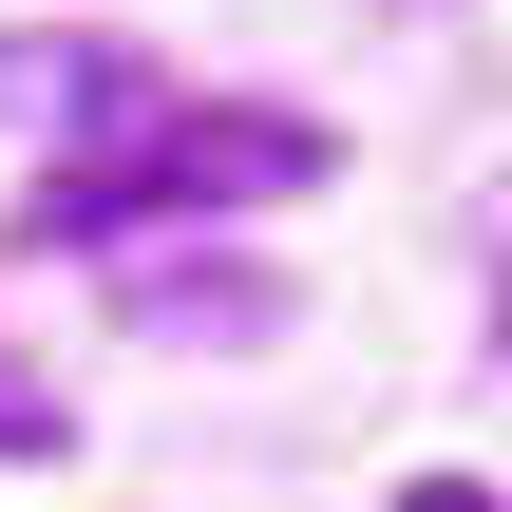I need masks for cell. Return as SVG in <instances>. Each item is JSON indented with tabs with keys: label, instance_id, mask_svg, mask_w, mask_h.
Wrapping results in <instances>:
<instances>
[{
	"label": "cell",
	"instance_id": "obj_3",
	"mask_svg": "<svg viewBox=\"0 0 512 512\" xmlns=\"http://www.w3.org/2000/svg\"><path fill=\"white\" fill-rule=\"evenodd\" d=\"M114 323H152V342H266V323H285V285H266V266H133V285H114Z\"/></svg>",
	"mask_w": 512,
	"mask_h": 512
},
{
	"label": "cell",
	"instance_id": "obj_5",
	"mask_svg": "<svg viewBox=\"0 0 512 512\" xmlns=\"http://www.w3.org/2000/svg\"><path fill=\"white\" fill-rule=\"evenodd\" d=\"M399 512H494V494H475V475H418V494H399Z\"/></svg>",
	"mask_w": 512,
	"mask_h": 512
},
{
	"label": "cell",
	"instance_id": "obj_2",
	"mask_svg": "<svg viewBox=\"0 0 512 512\" xmlns=\"http://www.w3.org/2000/svg\"><path fill=\"white\" fill-rule=\"evenodd\" d=\"M0 114H38V133H133V114H152V57H114V38H0Z\"/></svg>",
	"mask_w": 512,
	"mask_h": 512
},
{
	"label": "cell",
	"instance_id": "obj_4",
	"mask_svg": "<svg viewBox=\"0 0 512 512\" xmlns=\"http://www.w3.org/2000/svg\"><path fill=\"white\" fill-rule=\"evenodd\" d=\"M0 456H57V399H38L19 361H0Z\"/></svg>",
	"mask_w": 512,
	"mask_h": 512
},
{
	"label": "cell",
	"instance_id": "obj_1",
	"mask_svg": "<svg viewBox=\"0 0 512 512\" xmlns=\"http://www.w3.org/2000/svg\"><path fill=\"white\" fill-rule=\"evenodd\" d=\"M266 190H323V114L152 95L95 171H57V190H38V247H114V228H171V209H266Z\"/></svg>",
	"mask_w": 512,
	"mask_h": 512
}]
</instances>
